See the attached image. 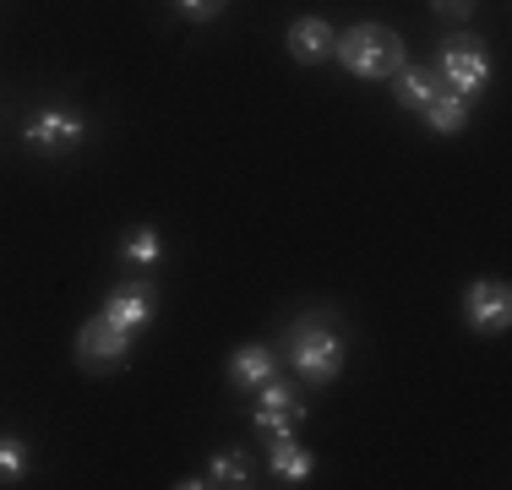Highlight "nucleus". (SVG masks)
I'll use <instances>...</instances> for the list:
<instances>
[{"label":"nucleus","mask_w":512,"mask_h":490,"mask_svg":"<svg viewBox=\"0 0 512 490\" xmlns=\"http://www.w3.org/2000/svg\"><path fill=\"white\" fill-rule=\"evenodd\" d=\"M333 60L365 82H387L393 71L409 66V44L387 22H355V28L333 33Z\"/></svg>","instance_id":"1"},{"label":"nucleus","mask_w":512,"mask_h":490,"mask_svg":"<svg viewBox=\"0 0 512 490\" xmlns=\"http://www.w3.org/2000/svg\"><path fill=\"white\" fill-rule=\"evenodd\" d=\"M344 333L333 327V316H300L289 327V365L306 376L311 387H333L344 376Z\"/></svg>","instance_id":"2"},{"label":"nucleus","mask_w":512,"mask_h":490,"mask_svg":"<svg viewBox=\"0 0 512 490\" xmlns=\"http://www.w3.org/2000/svg\"><path fill=\"white\" fill-rule=\"evenodd\" d=\"M82 142H88V115L71 109V104H44L22 120V147H33V153H44V158L77 153Z\"/></svg>","instance_id":"3"},{"label":"nucleus","mask_w":512,"mask_h":490,"mask_svg":"<svg viewBox=\"0 0 512 490\" xmlns=\"http://www.w3.org/2000/svg\"><path fill=\"white\" fill-rule=\"evenodd\" d=\"M436 71H442V82L463 98H480L485 82H491V55H485V44L474 39V33H458V39H447L442 60H436Z\"/></svg>","instance_id":"4"},{"label":"nucleus","mask_w":512,"mask_h":490,"mask_svg":"<svg viewBox=\"0 0 512 490\" xmlns=\"http://www.w3.org/2000/svg\"><path fill=\"white\" fill-rule=\"evenodd\" d=\"M131 349H137V333L115 327L109 316H93L77 333V365L82 371H115V365L131 360Z\"/></svg>","instance_id":"5"},{"label":"nucleus","mask_w":512,"mask_h":490,"mask_svg":"<svg viewBox=\"0 0 512 490\" xmlns=\"http://www.w3.org/2000/svg\"><path fill=\"white\" fill-rule=\"evenodd\" d=\"M463 322L474 333H507L512 322V289L502 278H480V284L463 289Z\"/></svg>","instance_id":"6"},{"label":"nucleus","mask_w":512,"mask_h":490,"mask_svg":"<svg viewBox=\"0 0 512 490\" xmlns=\"http://www.w3.org/2000/svg\"><path fill=\"white\" fill-rule=\"evenodd\" d=\"M153 305H158V289L153 284H120L115 294L104 300V311L115 327H126V333H142V327L153 322Z\"/></svg>","instance_id":"7"},{"label":"nucleus","mask_w":512,"mask_h":490,"mask_svg":"<svg viewBox=\"0 0 512 490\" xmlns=\"http://www.w3.org/2000/svg\"><path fill=\"white\" fill-rule=\"evenodd\" d=\"M289 44V60L295 66H322V60H333V28H327L322 17H295L284 33Z\"/></svg>","instance_id":"8"},{"label":"nucleus","mask_w":512,"mask_h":490,"mask_svg":"<svg viewBox=\"0 0 512 490\" xmlns=\"http://www.w3.org/2000/svg\"><path fill=\"white\" fill-rule=\"evenodd\" d=\"M267 469H273L278 485H306L316 474V458L295 441V431H278L273 441H267Z\"/></svg>","instance_id":"9"},{"label":"nucleus","mask_w":512,"mask_h":490,"mask_svg":"<svg viewBox=\"0 0 512 490\" xmlns=\"http://www.w3.org/2000/svg\"><path fill=\"white\" fill-rule=\"evenodd\" d=\"M267 376H278V360H273L267 343H240V349L229 354V387L235 392H256Z\"/></svg>","instance_id":"10"},{"label":"nucleus","mask_w":512,"mask_h":490,"mask_svg":"<svg viewBox=\"0 0 512 490\" xmlns=\"http://www.w3.org/2000/svg\"><path fill=\"white\" fill-rule=\"evenodd\" d=\"M387 82H393L398 109H414V115H420V109H425L436 93L447 88V82H442V71H436V66H404V71H393Z\"/></svg>","instance_id":"11"},{"label":"nucleus","mask_w":512,"mask_h":490,"mask_svg":"<svg viewBox=\"0 0 512 490\" xmlns=\"http://www.w3.org/2000/svg\"><path fill=\"white\" fill-rule=\"evenodd\" d=\"M469 104H474V98H463V93H453V88H442V93L431 98V104L420 109V115H425V126H431L436 137H458V131L469 126Z\"/></svg>","instance_id":"12"},{"label":"nucleus","mask_w":512,"mask_h":490,"mask_svg":"<svg viewBox=\"0 0 512 490\" xmlns=\"http://www.w3.org/2000/svg\"><path fill=\"white\" fill-rule=\"evenodd\" d=\"M207 485H224V490H246L256 485V469L246 452H218L213 463H207Z\"/></svg>","instance_id":"13"},{"label":"nucleus","mask_w":512,"mask_h":490,"mask_svg":"<svg viewBox=\"0 0 512 490\" xmlns=\"http://www.w3.org/2000/svg\"><path fill=\"white\" fill-rule=\"evenodd\" d=\"M120 256H126L131 267H158L164 262V240H158L153 224H137L126 240H120Z\"/></svg>","instance_id":"14"},{"label":"nucleus","mask_w":512,"mask_h":490,"mask_svg":"<svg viewBox=\"0 0 512 490\" xmlns=\"http://www.w3.org/2000/svg\"><path fill=\"white\" fill-rule=\"evenodd\" d=\"M22 474H28V441L0 436V485H22Z\"/></svg>","instance_id":"15"},{"label":"nucleus","mask_w":512,"mask_h":490,"mask_svg":"<svg viewBox=\"0 0 512 490\" xmlns=\"http://www.w3.org/2000/svg\"><path fill=\"white\" fill-rule=\"evenodd\" d=\"M306 420V409H262V403H256L251 409V425L262 436H278V431H295V425Z\"/></svg>","instance_id":"16"},{"label":"nucleus","mask_w":512,"mask_h":490,"mask_svg":"<svg viewBox=\"0 0 512 490\" xmlns=\"http://www.w3.org/2000/svg\"><path fill=\"white\" fill-rule=\"evenodd\" d=\"M256 403H262V409H306V398H295V387H289L284 376H267V382L256 387Z\"/></svg>","instance_id":"17"},{"label":"nucleus","mask_w":512,"mask_h":490,"mask_svg":"<svg viewBox=\"0 0 512 490\" xmlns=\"http://www.w3.org/2000/svg\"><path fill=\"white\" fill-rule=\"evenodd\" d=\"M224 6H229V0H175V11H180L186 22H213Z\"/></svg>","instance_id":"18"},{"label":"nucleus","mask_w":512,"mask_h":490,"mask_svg":"<svg viewBox=\"0 0 512 490\" xmlns=\"http://www.w3.org/2000/svg\"><path fill=\"white\" fill-rule=\"evenodd\" d=\"M431 6H436V17H447V22H469L474 0H431Z\"/></svg>","instance_id":"19"}]
</instances>
